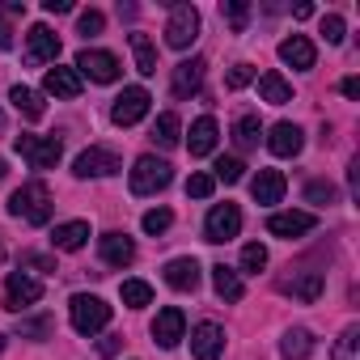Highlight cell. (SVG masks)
<instances>
[{"label":"cell","mask_w":360,"mask_h":360,"mask_svg":"<svg viewBox=\"0 0 360 360\" xmlns=\"http://www.w3.org/2000/svg\"><path fill=\"white\" fill-rule=\"evenodd\" d=\"M51 191H47V183H26V187H18L13 195H9V212L18 217V221H26V225H47L51 221Z\"/></svg>","instance_id":"cell-1"},{"label":"cell","mask_w":360,"mask_h":360,"mask_svg":"<svg viewBox=\"0 0 360 360\" xmlns=\"http://www.w3.org/2000/svg\"><path fill=\"white\" fill-rule=\"evenodd\" d=\"M169 178H174V169H169V161H161V157H140L136 165H131V174H127V183H131V195H157V191H165L169 187Z\"/></svg>","instance_id":"cell-2"},{"label":"cell","mask_w":360,"mask_h":360,"mask_svg":"<svg viewBox=\"0 0 360 360\" xmlns=\"http://www.w3.org/2000/svg\"><path fill=\"white\" fill-rule=\"evenodd\" d=\"M68 314H72V326H77L81 335H98V330L110 322V305H106L102 297H89V292H77V297L68 301Z\"/></svg>","instance_id":"cell-3"},{"label":"cell","mask_w":360,"mask_h":360,"mask_svg":"<svg viewBox=\"0 0 360 360\" xmlns=\"http://www.w3.org/2000/svg\"><path fill=\"white\" fill-rule=\"evenodd\" d=\"M200 39V13L195 5H169V22H165V43L174 51H187Z\"/></svg>","instance_id":"cell-4"},{"label":"cell","mask_w":360,"mask_h":360,"mask_svg":"<svg viewBox=\"0 0 360 360\" xmlns=\"http://www.w3.org/2000/svg\"><path fill=\"white\" fill-rule=\"evenodd\" d=\"M288 271H292V267H288ZM276 288H280L284 297H297V301L314 305V301L322 297V288H326V276H322V271H314V267H297L292 276H280V280H276Z\"/></svg>","instance_id":"cell-5"},{"label":"cell","mask_w":360,"mask_h":360,"mask_svg":"<svg viewBox=\"0 0 360 360\" xmlns=\"http://www.w3.org/2000/svg\"><path fill=\"white\" fill-rule=\"evenodd\" d=\"M34 169H56V161L64 157V144H60V136H18V144H13Z\"/></svg>","instance_id":"cell-6"},{"label":"cell","mask_w":360,"mask_h":360,"mask_svg":"<svg viewBox=\"0 0 360 360\" xmlns=\"http://www.w3.org/2000/svg\"><path fill=\"white\" fill-rule=\"evenodd\" d=\"M123 169V161H119V153L115 148H85L77 161H72V174L77 178H106V174H119Z\"/></svg>","instance_id":"cell-7"},{"label":"cell","mask_w":360,"mask_h":360,"mask_svg":"<svg viewBox=\"0 0 360 360\" xmlns=\"http://www.w3.org/2000/svg\"><path fill=\"white\" fill-rule=\"evenodd\" d=\"M242 233V212H238V204H217L212 212H208V221H204V238L208 242H233Z\"/></svg>","instance_id":"cell-8"},{"label":"cell","mask_w":360,"mask_h":360,"mask_svg":"<svg viewBox=\"0 0 360 360\" xmlns=\"http://www.w3.org/2000/svg\"><path fill=\"white\" fill-rule=\"evenodd\" d=\"M148 106H153V98H148V89H140V85H131V89H123V94L115 98V106H110V119H115L119 127H131V123H140V119L148 115Z\"/></svg>","instance_id":"cell-9"},{"label":"cell","mask_w":360,"mask_h":360,"mask_svg":"<svg viewBox=\"0 0 360 360\" xmlns=\"http://www.w3.org/2000/svg\"><path fill=\"white\" fill-rule=\"evenodd\" d=\"M39 301H43V284H39L34 276H26V271H13V276L5 280V309L22 314L26 305H39Z\"/></svg>","instance_id":"cell-10"},{"label":"cell","mask_w":360,"mask_h":360,"mask_svg":"<svg viewBox=\"0 0 360 360\" xmlns=\"http://www.w3.org/2000/svg\"><path fill=\"white\" fill-rule=\"evenodd\" d=\"M153 339H157L161 347H178V343L187 339V314L178 309V305L157 309V318H153Z\"/></svg>","instance_id":"cell-11"},{"label":"cell","mask_w":360,"mask_h":360,"mask_svg":"<svg viewBox=\"0 0 360 360\" xmlns=\"http://www.w3.org/2000/svg\"><path fill=\"white\" fill-rule=\"evenodd\" d=\"M77 72H85L98 85H110V81H119V60L110 51H81L77 56Z\"/></svg>","instance_id":"cell-12"},{"label":"cell","mask_w":360,"mask_h":360,"mask_svg":"<svg viewBox=\"0 0 360 360\" xmlns=\"http://www.w3.org/2000/svg\"><path fill=\"white\" fill-rule=\"evenodd\" d=\"M284 174L280 169H259L255 178H250V195H255V204H263V208H271V204H280L284 200Z\"/></svg>","instance_id":"cell-13"},{"label":"cell","mask_w":360,"mask_h":360,"mask_svg":"<svg viewBox=\"0 0 360 360\" xmlns=\"http://www.w3.org/2000/svg\"><path fill=\"white\" fill-rule=\"evenodd\" d=\"M314 225H318L314 212H271L267 217V233H276V238H301Z\"/></svg>","instance_id":"cell-14"},{"label":"cell","mask_w":360,"mask_h":360,"mask_svg":"<svg viewBox=\"0 0 360 360\" xmlns=\"http://www.w3.org/2000/svg\"><path fill=\"white\" fill-rule=\"evenodd\" d=\"M191 352H195L200 360H217V356L225 352V330H221L217 322H200V326L191 330Z\"/></svg>","instance_id":"cell-15"},{"label":"cell","mask_w":360,"mask_h":360,"mask_svg":"<svg viewBox=\"0 0 360 360\" xmlns=\"http://www.w3.org/2000/svg\"><path fill=\"white\" fill-rule=\"evenodd\" d=\"M165 284L174 292H195L200 288V263L195 259H169L165 263Z\"/></svg>","instance_id":"cell-16"},{"label":"cell","mask_w":360,"mask_h":360,"mask_svg":"<svg viewBox=\"0 0 360 360\" xmlns=\"http://www.w3.org/2000/svg\"><path fill=\"white\" fill-rule=\"evenodd\" d=\"M267 148H271L276 157H297V153L305 148V131H301L297 123H276L271 136H267Z\"/></svg>","instance_id":"cell-17"},{"label":"cell","mask_w":360,"mask_h":360,"mask_svg":"<svg viewBox=\"0 0 360 360\" xmlns=\"http://www.w3.org/2000/svg\"><path fill=\"white\" fill-rule=\"evenodd\" d=\"M26 60L30 64H47V60H56L60 56V39L47 30V26H30V34H26Z\"/></svg>","instance_id":"cell-18"},{"label":"cell","mask_w":360,"mask_h":360,"mask_svg":"<svg viewBox=\"0 0 360 360\" xmlns=\"http://www.w3.org/2000/svg\"><path fill=\"white\" fill-rule=\"evenodd\" d=\"M280 60L288 64V68H314V60H318V51H314V43L305 39V34H288L284 43H280Z\"/></svg>","instance_id":"cell-19"},{"label":"cell","mask_w":360,"mask_h":360,"mask_svg":"<svg viewBox=\"0 0 360 360\" xmlns=\"http://www.w3.org/2000/svg\"><path fill=\"white\" fill-rule=\"evenodd\" d=\"M43 89H47V94H56V98H68V102H72V98H81V72H77V68H60V64H56V68H47Z\"/></svg>","instance_id":"cell-20"},{"label":"cell","mask_w":360,"mask_h":360,"mask_svg":"<svg viewBox=\"0 0 360 360\" xmlns=\"http://www.w3.org/2000/svg\"><path fill=\"white\" fill-rule=\"evenodd\" d=\"M102 263L106 267H127L131 259H136V242L127 238V233H102Z\"/></svg>","instance_id":"cell-21"},{"label":"cell","mask_w":360,"mask_h":360,"mask_svg":"<svg viewBox=\"0 0 360 360\" xmlns=\"http://www.w3.org/2000/svg\"><path fill=\"white\" fill-rule=\"evenodd\" d=\"M217 136H221V127H217V119H212V115L195 119V123H191V136H187L191 157H208V153L217 148Z\"/></svg>","instance_id":"cell-22"},{"label":"cell","mask_w":360,"mask_h":360,"mask_svg":"<svg viewBox=\"0 0 360 360\" xmlns=\"http://www.w3.org/2000/svg\"><path fill=\"white\" fill-rule=\"evenodd\" d=\"M204 81V60H183L174 68V98H191Z\"/></svg>","instance_id":"cell-23"},{"label":"cell","mask_w":360,"mask_h":360,"mask_svg":"<svg viewBox=\"0 0 360 360\" xmlns=\"http://www.w3.org/2000/svg\"><path fill=\"white\" fill-rule=\"evenodd\" d=\"M85 242H89V221H64L51 233V246L56 250H81Z\"/></svg>","instance_id":"cell-24"},{"label":"cell","mask_w":360,"mask_h":360,"mask_svg":"<svg viewBox=\"0 0 360 360\" xmlns=\"http://www.w3.org/2000/svg\"><path fill=\"white\" fill-rule=\"evenodd\" d=\"M127 43H131V56H136V72L140 77H153L157 72V47L148 43V34H127Z\"/></svg>","instance_id":"cell-25"},{"label":"cell","mask_w":360,"mask_h":360,"mask_svg":"<svg viewBox=\"0 0 360 360\" xmlns=\"http://www.w3.org/2000/svg\"><path fill=\"white\" fill-rule=\"evenodd\" d=\"M259 98L271 102V106H284V102H292V85L280 72H263L259 77Z\"/></svg>","instance_id":"cell-26"},{"label":"cell","mask_w":360,"mask_h":360,"mask_svg":"<svg viewBox=\"0 0 360 360\" xmlns=\"http://www.w3.org/2000/svg\"><path fill=\"white\" fill-rule=\"evenodd\" d=\"M280 352H284V360H305V356L314 352V335H309L305 326H292V330H284Z\"/></svg>","instance_id":"cell-27"},{"label":"cell","mask_w":360,"mask_h":360,"mask_svg":"<svg viewBox=\"0 0 360 360\" xmlns=\"http://www.w3.org/2000/svg\"><path fill=\"white\" fill-rule=\"evenodd\" d=\"M212 284H217V292H221L225 301H242V292H246V288H242V276H238L233 267H225V263L212 267Z\"/></svg>","instance_id":"cell-28"},{"label":"cell","mask_w":360,"mask_h":360,"mask_svg":"<svg viewBox=\"0 0 360 360\" xmlns=\"http://www.w3.org/2000/svg\"><path fill=\"white\" fill-rule=\"evenodd\" d=\"M9 102H13L26 119H43V110H47V106H43V94H34V89H26V85H13V89H9Z\"/></svg>","instance_id":"cell-29"},{"label":"cell","mask_w":360,"mask_h":360,"mask_svg":"<svg viewBox=\"0 0 360 360\" xmlns=\"http://www.w3.org/2000/svg\"><path fill=\"white\" fill-rule=\"evenodd\" d=\"M178 131H183L178 115H174V110H165V115H157V123H153V144L174 148V144H178Z\"/></svg>","instance_id":"cell-30"},{"label":"cell","mask_w":360,"mask_h":360,"mask_svg":"<svg viewBox=\"0 0 360 360\" xmlns=\"http://www.w3.org/2000/svg\"><path fill=\"white\" fill-rule=\"evenodd\" d=\"M242 174H246L242 157H217V165H212V183L233 187V183H242Z\"/></svg>","instance_id":"cell-31"},{"label":"cell","mask_w":360,"mask_h":360,"mask_svg":"<svg viewBox=\"0 0 360 360\" xmlns=\"http://www.w3.org/2000/svg\"><path fill=\"white\" fill-rule=\"evenodd\" d=\"M259 136H263L259 115H242V119L233 123V140H238V148H255V144H259Z\"/></svg>","instance_id":"cell-32"},{"label":"cell","mask_w":360,"mask_h":360,"mask_svg":"<svg viewBox=\"0 0 360 360\" xmlns=\"http://www.w3.org/2000/svg\"><path fill=\"white\" fill-rule=\"evenodd\" d=\"M330 360H360V326H356V322L339 335V343H335Z\"/></svg>","instance_id":"cell-33"},{"label":"cell","mask_w":360,"mask_h":360,"mask_svg":"<svg viewBox=\"0 0 360 360\" xmlns=\"http://www.w3.org/2000/svg\"><path fill=\"white\" fill-rule=\"evenodd\" d=\"M153 301V288L144 284V280H123V305H131V309H144Z\"/></svg>","instance_id":"cell-34"},{"label":"cell","mask_w":360,"mask_h":360,"mask_svg":"<svg viewBox=\"0 0 360 360\" xmlns=\"http://www.w3.org/2000/svg\"><path fill=\"white\" fill-rule=\"evenodd\" d=\"M140 225H144V233H153V238H157V233H165V229L174 225V212H169V208H153V212H144V221H140Z\"/></svg>","instance_id":"cell-35"},{"label":"cell","mask_w":360,"mask_h":360,"mask_svg":"<svg viewBox=\"0 0 360 360\" xmlns=\"http://www.w3.org/2000/svg\"><path fill=\"white\" fill-rule=\"evenodd\" d=\"M267 267V250L259 246V242H250V246H242V271H250V276H259Z\"/></svg>","instance_id":"cell-36"},{"label":"cell","mask_w":360,"mask_h":360,"mask_svg":"<svg viewBox=\"0 0 360 360\" xmlns=\"http://www.w3.org/2000/svg\"><path fill=\"white\" fill-rule=\"evenodd\" d=\"M221 13H225V18H229V26L242 34V30H246V18H250V5H242V0H225Z\"/></svg>","instance_id":"cell-37"},{"label":"cell","mask_w":360,"mask_h":360,"mask_svg":"<svg viewBox=\"0 0 360 360\" xmlns=\"http://www.w3.org/2000/svg\"><path fill=\"white\" fill-rule=\"evenodd\" d=\"M212 191H217L212 174H191V178H187V195H191V200H208Z\"/></svg>","instance_id":"cell-38"},{"label":"cell","mask_w":360,"mask_h":360,"mask_svg":"<svg viewBox=\"0 0 360 360\" xmlns=\"http://www.w3.org/2000/svg\"><path fill=\"white\" fill-rule=\"evenodd\" d=\"M102 26H106V18H102L98 9H85V13L77 18V34H85V39H94V34H102Z\"/></svg>","instance_id":"cell-39"},{"label":"cell","mask_w":360,"mask_h":360,"mask_svg":"<svg viewBox=\"0 0 360 360\" xmlns=\"http://www.w3.org/2000/svg\"><path fill=\"white\" fill-rule=\"evenodd\" d=\"M305 200H309V204H318V208H326V204H335V187L318 178V183H309V187H305Z\"/></svg>","instance_id":"cell-40"},{"label":"cell","mask_w":360,"mask_h":360,"mask_svg":"<svg viewBox=\"0 0 360 360\" xmlns=\"http://www.w3.org/2000/svg\"><path fill=\"white\" fill-rule=\"evenodd\" d=\"M322 34H326V43H330V47H339V43H343V34H347L343 18H335V13H330V18H322Z\"/></svg>","instance_id":"cell-41"},{"label":"cell","mask_w":360,"mask_h":360,"mask_svg":"<svg viewBox=\"0 0 360 360\" xmlns=\"http://www.w3.org/2000/svg\"><path fill=\"white\" fill-rule=\"evenodd\" d=\"M250 81H255V68H250V64H238V68H229V77H225L229 89H246Z\"/></svg>","instance_id":"cell-42"},{"label":"cell","mask_w":360,"mask_h":360,"mask_svg":"<svg viewBox=\"0 0 360 360\" xmlns=\"http://www.w3.org/2000/svg\"><path fill=\"white\" fill-rule=\"evenodd\" d=\"M18 330H22L26 339H47V335H51V318H34V322H22Z\"/></svg>","instance_id":"cell-43"},{"label":"cell","mask_w":360,"mask_h":360,"mask_svg":"<svg viewBox=\"0 0 360 360\" xmlns=\"http://www.w3.org/2000/svg\"><path fill=\"white\" fill-rule=\"evenodd\" d=\"M119 343H123V335H106V339L98 343V352H102V356H115V352H119Z\"/></svg>","instance_id":"cell-44"},{"label":"cell","mask_w":360,"mask_h":360,"mask_svg":"<svg viewBox=\"0 0 360 360\" xmlns=\"http://www.w3.org/2000/svg\"><path fill=\"white\" fill-rule=\"evenodd\" d=\"M47 13H72V0H43Z\"/></svg>","instance_id":"cell-45"},{"label":"cell","mask_w":360,"mask_h":360,"mask_svg":"<svg viewBox=\"0 0 360 360\" xmlns=\"http://www.w3.org/2000/svg\"><path fill=\"white\" fill-rule=\"evenodd\" d=\"M13 47V30H9V22H0V51H9Z\"/></svg>","instance_id":"cell-46"},{"label":"cell","mask_w":360,"mask_h":360,"mask_svg":"<svg viewBox=\"0 0 360 360\" xmlns=\"http://www.w3.org/2000/svg\"><path fill=\"white\" fill-rule=\"evenodd\" d=\"M26 263H30V267H43V271H56V263L43 259V255H26Z\"/></svg>","instance_id":"cell-47"},{"label":"cell","mask_w":360,"mask_h":360,"mask_svg":"<svg viewBox=\"0 0 360 360\" xmlns=\"http://www.w3.org/2000/svg\"><path fill=\"white\" fill-rule=\"evenodd\" d=\"M343 94H347V98H360V81H356V77H347V81H343Z\"/></svg>","instance_id":"cell-48"},{"label":"cell","mask_w":360,"mask_h":360,"mask_svg":"<svg viewBox=\"0 0 360 360\" xmlns=\"http://www.w3.org/2000/svg\"><path fill=\"white\" fill-rule=\"evenodd\" d=\"M292 18H297V22H305V18H314V5H297V9H292Z\"/></svg>","instance_id":"cell-49"},{"label":"cell","mask_w":360,"mask_h":360,"mask_svg":"<svg viewBox=\"0 0 360 360\" xmlns=\"http://www.w3.org/2000/svg\"><path fill=\"white\" fill-rule=\"evenodd\" d=\"M5 174H9V165H5V161H0V178H5Z\"/></svg>","instance_id":"cell-50"},{"label":"cell","mask_w":360,"mask_h":360,"mask_svg":"<svg viewBox=\"0 0 360 360\" xmlns=\"http://www.w3.org/2000/svg\"><path fill=\"white\" fill-rule=\"evenodd\" d=\"M0 347H5V335H0Z\"/></svg>","instance_id":"cell-51"},{"label":"cell","mask_w":360,"mask_h":360,"mask_svg":"<svg viewBox=\"0 0 360 360\" xmlns=\"http://www.w3.org/2000/svg\"><path fill=\"white\" fill-rule=\"evenodd\" d=\"M0 123H5V119H0Z\"/></svg>","instance_id":"cell-52"},{"label":"cell","mask_w":360,"mask_h":360,"mask_svg":"<svg viewBox=\"0 0 360 360\" xmlns=\"http://www.w3.org/2000/svg\"><path fill=\"white\" fill-rule=\"evenodd\" d=\"M0 255H5V250H0Z\"/></svg>","instance_id":"cell-53"}]
</instances>
